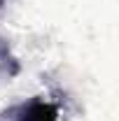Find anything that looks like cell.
<instances>
[{"label":"cell","mask_w":119,"mask_h":121,"mask_svg":"<svg viewBox=\"0 0 119 121\" xmlns=\"http://www.w3.org/2000/svg\"><path fill=\"white\" fill-rule=\"evenodd\" d=\"M19 70H21V65H19L16 56L9 51V44L5 42V37H0V75L14 77L19 75Z\"/></svg>","instance_id":"7a4b0ae2"},{"label":"cell","mask_w":119,"mask_h":121,"mask_svg":"<svg viewBox=\"0 0 119 121\" xmlns=\"http://www.w3.org/2000/svg\"><path fill=\"white\" fill-rule=\"evenodd\" d=\"M0 121H59V107L45 98H30L2 109Z\"/></svg>","instance_id":"6da1fadb"},{"label":"cell","mask_w":119,"mask_h":121,"mask_svg":"<svg viewBox=\"0 0 119 121\" xmlns=\"http://www.w3.org/2000/svg\"><path fill=\"white\" fill-rule=\"evenodd\" d=\"M2 9H5V0H0V12H2Z\"/></svg>","instance_id":"3957f363"}]
</instances>
